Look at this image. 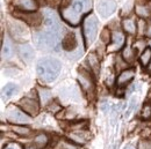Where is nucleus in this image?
<instances>
[{
    "instance_id": "nucleus-25",
    "label": "nucleus",
    "mask_w": 151,
    "mask_h": 149,
    "mask_svg": "<svg viewBox=\"0 0 151 149\" xmlns=\"http://www.w3.org/2000/svg\"><path fill=\"white\" fill-rule=\"evenodd\" d=\"M47 143H48V136L45 134H38L37 136H35L33 145H35L36 147H38V148L41 149L43 148Z\"/></svg>"
},
{
    "instance_id": "nucleus-2",
    "label": "nucleus",
    "mask_w": 151,
    "mask_h": 149,
    "mask_svg": "<svg viewBox=\"0 0 151 149\" xmlns=\"http://www.w3.org/2000/svg\"><path fill=\"white\" fill-rule=\"evenodd\" d=\"M60 39V31L48 29L45 31H41L35 35V42L37 48L41 50H51L55 49Z\"/></svg>"
},
{
    "instance_id": "nucleus-1",
    "label": "nucleus",
    "mask_w": 151,
    "mask_h": 149,
    "mask_svg": "<svg viewBox=\"0 0 151 149\" xmlns=\"http://www.w3.org/2000/svg\"><path fill=\"white\" fill-rule=\"evenodd\" d=\"M60 62L55 58H43L38 61L36 66L38 77L47 83L56 80L60 73Z\"/></svg>"
},
{
    "instance_id": "nucleus-28",
    "label": "nucleus",
    "mask_w": 151,
    "mask_h": 149,
    "mask_svg": "<svg viewBox=\"0 0 151 149\" xmlns=\"http://www.w3.org/2000/svg\"><path fill=\"white\" fill-rule=\"evenodd\" d=\"M101 39H102L105 43H109V40H111V34H109V30L105 29V30L101 33Z\"/></svg>"
},
{
    "instance_id": "nucleus-32",
    "label": "nucleus",
    "mask_w": 151,
    "mask_h": 149,
    "mask_svg": "<svg viewBox=\"0 0 151 149\" xmlns=\"http://www.w3.org/2000/svg\"><path fill=\"white\" fill-rule=\"evenodd\" d=\"M138 149H151V146L148 142H141Z\"/></svg>"
},
{
    "instance_id": "nucleus-37",
    "label": "nucleus",
    "mask_w": 151,
    "mask_h": 149,
    "mask_svg": "<svg viewBox=\"0 0 151 149\" xmlns=\"http://www.w3.org/2000/svg\"><path fill=\"white\" fill-rule=\"evenodd\" d=\"M149 45H150V49H151V39L149 40Z\"/></svg>"
},
{
    "instance_id": "nucleus-4",
    "label": "nucleus",
    "mask_w": 151,
    "mask_h": 149,
    "mask_svg": "<svg viewBox=\"0 0 151 149\" xmlns=\"http://www.w3.org/2000/svg\"><path fill=\"white\" fill-rule=\"evenodd\" d=\"M6 116H7V119L13 124H29L30 123V118L28 113H26L23 110L15 108V106H9L6 111Z\"/></svg>"
},
{
    "instance_id": "nucleus-35",
    "label": "nucleus",
    "mask_w": 151,
    "mask_h": 149,
    "mask_svg": "<svg viewBox=\"0 0 151 149\" xmlns=\"http://www.w3.org/2000/svg\"><path fill=\"white\" fill-rule=\"evenodd\" d=\"M24 149H40V148H38V147H36L35 145H32V146H27Z\"/></svg>"
},
{
    "instance_id": "nucleus-22",
    "label": "nucleus",
    "mask_w": 151,
    "mask_h": 149,
    "mask_svg": "<svg viewBox=\"0 0 151 149\" xmlns=\"http://www.w3.org/2000/svg\"><path fill=\"white\" fill-rule=\"evenodd\" d=\"M139 61L142 64V66H149L151 61V49H144V51L142 52V55L139 57Z\"/></svg>"
},
{
    "instance_id": "nucleus-10",
    "label": "nucleus",
    "mask_w": 151,
    "mask_h": 149,
    "mask_svg": "<svg viewBox=\"0 0 151 149\" xmlns=\"http://www.w3.org/2000/svg\"><path fill=\"white\" fill-rule=\"evenodd\" d=\"M134 76H135V71L132 68H128V70L126 68V70H123L120 73V75L117 76L116 83H117L119 87H123V86L128 84L132 81V79H134Z\"/></svg>"
},
{
    "instance_id": "nucleus-9",
    "label": "nucleus",
    "mask_w": 151,
    "mask_h": 149,
    "mask_svg": "<svg viewBox=\"0 0 151 149\" xmlns=\"http://www.w3.org/2000/svg\"><path fill=\"white\" fill-rule=\"evenodd\" d=\"M18 52H19V56L21 57V59L26 62H30L33 59H34V50L30 45L28 44H21L18 46Z\"/></svg>"
},
{
    "instance_id": "nucleus-19",
    "label": "nucleus",
    "mask_w": 151,
    "mask_h": 149,
    "mask_svg": "<svg viewBox=\"0 0 151 149\" xmlns=\"http://www.w3.org/2000/svg\"><path fill=\"white\" fill-rule=\"evenodd\" d=\"M122 26H123V29L126 33L128 34H135L136 30H137V26L135 23V21L132 19H124L123 22H122Z\"/></svg>"
},
{
    "instance_id": "nucleus-6",
    "label": "nucleus",
    "mask_w": 151,
    "mask_h": 149,
    "mask_svg": "<svg viewBox=\"0 0 151 149\" xmlns=\"http://www.w3.org/2000/svg\"><path fill=\"white\" fill-rule=\"evenodd\" d=\"M20 108L30 116H36L40 110V105H38L37 99L32 98V97H24L20 101L19 103Z\"/></svg>"
},
{
    "instance_id": "nucleus-15",
    "label": "nucleus",
    "mask_w": 151,
    "mask_h": 149,
    "mask_svg": "<svg viewBox=\"0 0 151 149\" xmlns=\"http://www.w3.org/2000/svg\"><path fill=\"white\" fill-rule=\"evenodd\" d=\"M70 139L78 145H84L90 139V134L84 131H75L70 133Z\"/></svg>"
},
{
    "instance_id": "nucleus-21",
    "label": "nucleus",
    "mask_w": 151,
    "mask_h": 149,
    "mask_svg": "<svg viewBox=\"0 0 151 149\" xmlns=\"http://www.w3.org/2000/svg\"><path fill=\"white\" fill-rule=\"evenodd\" d=\"M13 53V48L9 42V39H5L2 42V49H1V56L2 58H9Z\"/></svg>"
},
{
    "instance_id": "nucleus-30",
    "label": "nucleus",
    "mask_w": 151,
    "mask_h": 149,
    "mask_svg": "<svg viewBox=\"0 0 151 149\" xmlns=\"http://www.w3.org/2000/svg\"><path fill=\"white\" fill-rule=\"evenodd\" d=\"M4 149H22V148H21V146L18 145V143H9V145L6 146V148Z\"/></svg>"
},
{
    "instance_id": "nucleus-17",
    "label": "nucleus",
    "mask_w": 151,
    "mask_h": 149,
    "mask_svg": "<svg viewBox=\"0 0 151 149\" xmlns=\"http://www.w3.org/2000/svg\"><path fill=\"white\" fill-rule=\"evenodd\" d=\"M87 62H88V65H90L91 71H92L95 75L99 74V72H100V60H99L98 56H96L95 53H90L88 57H87Z\"/></svg>"
},
{
    "instance_id": "nucleus-13",
    "label": "nucleus",
    "mask_w": 151,
    "mask_h": 149,
    "mask_svg": "<svg viewBox=\"0 0 151 149\" xmlns=\"http://www.w3.org/2000/svg\"><path fill=\"white\" fill-rule=\"evenodd\" d=\"M62 46L66 51L75 50L77 48V37H76L75 33H68L65 35V37L63 38V42H62Z\"/></svg>"
},
{
    "instance_id": "nucleus-33",
    "label": "nucleus",
    "mask_w": 151,
    "mask_h": 149,
    "mask_svg": "<svg viewBox=\"0 0 151 149\" xmlns=\"http://www.w3.org/2000/svg\"><path fill=\"white\" fill-rule=\"evenodd\" d=\"M62 148H63V149H78L76 146H73V145H70V143H63Z\"/></svg>"
},
{
    "instance_id": "nucleus-11",
    "label": "nucleus",
    "mask_w": 151,
    "mask_h": 149,
    "mask_svg": "<svg viewBox=\"0 0 151 149\" xmlns=\"http://www.w3.org/2000/svg\"><path fill=\"white\" fill-rule=\"evenodd\" d=\"M124 40H126V38H124V35H123L122 33H120V31L114 33L113 38H112V44L108 46L107 50H108L109 52H113V51L120 50V49L123 46Z\"/></svg>"
},
{
    "instance_id": "nucleus-7",
    "label": "nucleus",
    "mask_w": 151,
    "mask_h": 149,
    "mask_svg": "<svg viewBox=\"0 0 151 149\" xmlns=\"http://www.w3.org/2000/svg\"><path fill=\"white\" fill-rule=\"evenodd\" d=\"M81 14H79L72 6L65 7L62 9V18L64 21H66L68 23H70L71 26H77L80 21Z\"/></svg>"
},
{
    "instance_id": "nucleus-34",
    "label": "nucleus",
    "mask_w": 151,
    "mask_h": 149,
    "mask_svg": "<svg viewBox=\"0 0 151 149\" xmlns=\"http://www.w3.org/2000/svg\"><path fill=\"white\" fill-rule=\"evenodd\" d=\"M138 24H139V33H144V28H145V23H144V21L139 20V21H138Z\"/></svg>"
},
{
    "instance_id": "nucleus-8",
    "label": "nucleus",
    "mask_w": 151,
    "mask_h": 149,
    "mask_svg": "<svg viewBox=\"0 0 151 149\" xmlns=\"http://www.w3.org/2000/svg\"><path fill=\"white\" fill-rule=\"evenodd\" d=\"M115 8H116V5H115V2L112 1V0H104V1H101L98 5V12L105 19L108 18V16H111L113 14Z\"/></svg>"
},
{
    "instance_id": "nucleus-20",
    "label": "nucleus",
    "mask_w": 151,
    "mask_h": 149,
    "mask_svg": "<svg viewBox=\"0 0 151 149\" xmlns=\"http://www.w3.org/2000/svg\"><path fill=\"white\" fill-rule=\"evenodd\" d=\"M38 96H40V99H41L43 105H45L52 98V94L47 88H40L38 89Z\"/></svg>"
},
{
    "instance_id": "nucleus-14",
    "label": "nucleus",
    "mask_w": 151,
    "mask_h": 149,
    "mask_svg": "<svg viewBox=\"0 0 151 149\" xmlns=\"http://www.w3.org/2000/svg\"><path fill=\"white\" fill-rule=\"evenodd\" d=\"M18 16L32 26H38L42 22V16L38 13H24V14H18Z\"/></svg>"
},
{
    "instance_id": "nucleus-18",
    "label": "nucleus",
    "mask_w": 151,
    "mask_h": 149,
    "mask_svg": "<svg viewBox=\"0 0 151 149\" xmlns=\"http://www.w3.org/2000/svg\"><path fill=\"white\" fill-rule=\"evenodd\" d=\"M17 93H18V86L14 83H8L2 88V92H1L2 99H8Z\"/></svg>"
},
{
    "instance_id": "nucleus-26",
    "label": "nucleus",
    "mask_w": 151,
    "mask_h": 149,
    "mask_svg": "<svg viewBox=\"0 0 151 149\" xmlns=\"http://www.w3.org/2000/svg\"><path fill=\"white\" fill-rule=\"evenodd\" d=\"M122 57H123V59H124L126 62H132V60L135 59V51L132 50L129 46H127V48L123 50Z\"/></svg>"
},
{
    "instance_id": "nucleus-16",
    "label": "nucleus",
    "mask_w": 151,
    "mask_h": 149,
    "mask_svg": "<svg viewBox=\"0 0 151 149\" xmlns=\"http://www.w3.org/2000/svg\"><path fill=\"white\" fill-rule=\"evenodd\" d=\"M11 33H12V35L15 38L20 39V38H23L27 36L28 30H27V28L23 24L15 23V24H11Z\"/></svg>"
},
{
    "instance_id": "nucleus-3",
    "label": "nucleus",
    "mask_w": 151,
    "mask_h": 149,
    "mask_svg": "<svg viewBox=\"0 0 151 149\" xmlns=\"http://www.w3.org/2000/svg\"><path fill=\"white\" fill-rule=\"evenodd\" d=\"M98 35V20L94 15H88L84 21V37L86 45H91Z\"/></svg>"
},
{
    "instance_id": "nucleus-29",
    "label": "nucleus",
    "mask_w": 151,
    "mask_h": 149,
    "mask_svg": "<svg viewBox=\"0 0 151 149\" xmlns=\"http://www.w3.org/2000/svg\"><path fill=\"white\" fill-rule=\"evenodd\" d=\"M135 105H136V99L135 98H132V101L130 102V104H129V109H128V112L126 113V116L128 117L129 114H130V112L134 110V108H135Z\"/></svg>"
},
{
    "instance_id": "nucleus-24",
    "label": "nucleus",
    "mask_w": 151,
    "mask_h": 149,
    "mask_svg": "<svg viewBox=\"0 0 151 149\" xmlns=\"http://www.w3.org/2000/svg\"><path fill=\"white\" fill-rule=\"evenodd\" d=\"M12 130L15 134L21 135V136H29L32 134V130L27 126H13Z\"/></svg>"
},
{
    "instance_id": "nucleus-36",
    "label": "nucleus",
    "mask_w": 151,
    "mask_h": 149,
    "mask_svg": "<svg viewBox=\"0 0 151 149\" xmlns=\"http://www.w3.org/2000/svg\"><path fill=\"white\" fill-rule=\"evenodd\" d=\"M148 70L151 72V61H150V64H149V66H148Z\"/></svg>"
},
{
    "instance_id": "nucleus-12",
    "label": "nucleus",
    "mask_w": 151,
    "mask_h": 149,
    "mask_svg": "<svg viewBox=\"0 0 151 149\" xmlns=\"http://www.w3.org/2000/svg\"><path fill=\"white\" fill-rule=\"evenodd\" d=\"M14 5L23 12H35L38 6L36 0H14Z\"/></svg>"
},
{
    "instance_id": "nucleus-31",
    "label": "nucleus",
    "mask_w": 151,
    "mask_h": 149,
    "mask_svg": "<svg viewBox=\"0 0 151 149\" xmlns=\"http://www.w3.org/2000/svg\"><path fill=\"white\" fill-rule=\"evenodd\" d=\"M79 1H81V2L85 5V7H86V9H87V11L91 8V5H92V0H79Z\"/></svg>"
},
{
    "instance_id": "nucleus-27",
    "label": "nucleus",
    "mask_w": 151,
    "mask_h": 149,
    "mask_svg": "<svg viewBox=\"0 0 151 149\" xmlns=\"http://www.w3.org/2000/svg\"><path fill=\"white\" fill-rule=\"evenodd\" d=\"M141 116L144 120H149L151 119V104L150 103H147L143 109H142V112H141Z\"/></svg>"
},
{
    "instance_id": "nucleus-5",
    "label": "nucleus",
    "mask_w": 151,
    "mask_h": 149,
    "mask_svg": "<svg viewBox=\"0 0 151 149\" xmlns=\"http://www.w3.org/2000/svg\"><path fill=\"white\" fill-rule=\"evenodd\" d=\"M78 80H79V83L81 86V88L88 94V95H92L94 92V82H93V79L90 74V72L85 71L84 68H80L79 70V73H78Z\"/></svg>"
},
{
    "instance_id": "nucleus-23",
    "label": "nucleus",
    "mask_w": 151,
    "mask_h": 149,
    "mask_svg": "<svg viewBox=\"0 0 151 149\" xmlns=\"http://www.w3.org/2000/svg\"><path fill=\"white\" fill-rule=\"evenodd\" d=\"M135 11H136V14L138 16H141V18H148L151 13L150 8L148 6H145V5H137Z\"/></svg>"
}]
</instances>
